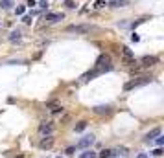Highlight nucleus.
Instances as JSON below:
<instances>
[{"label":"nucleus","mask_w":164,"mask_h":158,"mask_svg":"<svg viewBox=\"0 0 164 158\" xmlns=\"http://www.w3.org/2000/svg\"><path fill=\"white\" fill-rule=\"evenodd\" d=\"M111 68H113V65H111V57H109V55H105V53H103V55L98 57V61H96V68H94L98 76H100V74H103V72H109Z\"/></svg>","instance_id":"obj_1"},{"label":"nucleus","mask_w":164,"mask_h":158,"mask_svg":"<svg viewBox=\"0 0 164 158\" xmlns=\"http://www.w3.org/2000/svg\"><path fill=\"white\" fill-rule=\"evenodd\" d=\"M150 81H151V77H135V79H131V81H127L126 85H124V90H133V88L144 86Z\"/></svg>","instance_id":"obj_2"},{"label":"nucleus","mask_w":164,"mask_h":158,"mask_svg":"<svg viewBox=\"0 0 164 158\" xmlns=\"http://www.w3.org/2000/svg\"><path fill=\"white\" fill-rule=\"evenodd\" d=\"M54 131H56V125H54V121H43L41 125H39V132L44 136H50L54 134Z\"/></svg>","instance_id":"obj_3"},{"label":"nucleus","mask_w":164,"mask_h":158,"mask_svg":"<svg viewBox=\"0 0 164 158\" xmlns=\"http://www.w3.org/2000/svg\"><path fill=\"white\" fill-rule=\"evenodd\" d=\"M92 144H94V136L92 134H87V136H83L81 140L78 142L76 147H78V149H87V147H91Z\"/></svg>","instance_id":"obj_4"},{"label":"nucleus","mask_w":164,"mask_h":158,"mask_svg":"<svg viewBox=\"0 0 164 158\" xmlns=\"http://www.w3.org/2000/svg\"><path fill=\"white\" fill-rule=\"evenodd\" d=\"M91 26L89 24H79V26H68V31H72V33H89L91 31Z\"/></svg>","instance_id":"obj_5"},{"label":"nucleus","mask_w":164,"mask_h":158,"mask_svg":"<svg viewBox=\"0 0 164 158\" xmlns=\"http://www.w3.org/2000/svg\"><path fill=\"white\" fill-rule=\"evenodd\" d=\"M63 17H65L63 13H46V15H44V20L52 24V22H59V20H63Z\"/></svg>","instance_id":"obj_6"},{"label":"nucleus","mask_w":164,"mask_h":158,"mask_svg":"<svg viewBox=\"0 0 164 158\" xmlns=\"http://www.w3.org/2000/svg\"><path fill=\"white\" fill-rule=\"evenodd\" d=\"M39 145H41V149H44V151L52 149V145H54V138H52V134H50V136H46V138H43Z\"/></svg>","instance_id":"obj_7"},{"label":"nucleus","mask_w":164,"mask_h":158,"mask_svg":"<svg viewBox=\"0 0 164 158\" xmlns=\"http://www.w3.org/2000/svg\"><path fill=\"white\" fill-rule=\"evenodd\" d=\"M159 63V59L155 55H144L142 57V65L144 66H153V65H157Z\"/></svg>","instance_id":"obj_8"},{"label":"nucleus","mask_w":164,"mask_h":158,"mask_svg":"<svg viewBox=\"0 0 164 158\" xmlns=\"http://www.w3.org/2000/svg\"><path fill=\"white\" fill-rule=\"evenodd\" d=\"M48 108H50L52 114H61V112H63V107L57 105L56 101H50V103H48Z\"/></svg>","instance_id":"obj_9"},{"label":"nucleus","mask_w":164,"mask_h":158,"mask_svg":"<svg viewBox=\"0 0 164 158\" xmlns=\"http://www.w3.org/2000/svg\"><path fill=\"white\" fill-rule=\"evenodd\" d=\"M161 132H162L161 127H155V129H151V131L146 134V142H150V140H153V138H157L159 134H161Z\"/></svg>","instance_id":"obj_10"},{"label":"nucleus","mask_w":164,"mask_h":158,"mask_svg":"<svg viewBox=\"0 0 164 158\" xmlns=\"http://www.w3.org/2000/svg\"><path fill=\"white\" fill-rule=\"evenodd\" d=\"M94 112H96V114H109V112H111V107L109 105H98V107H94Z\"/></svg>","instance_id":"obj_11"},{"label":"nucleus","mask_w":164,"mask_h":158,"mask_svg":"<svg viewBox=\"0 0 164 158\" xmlns=\"http://www.w3.org/2000/svg\"><path fill=\"white\" fill-rule=\"evenodd\" d=\"M79 158H98V155L94 151H91V149H87L85 153H81V155H79Z\"/></svg>","instance_id":"obj_12"},{"label":"nucleus","mask_w":164,"mask_h":158,"mask_svg":"<svg viewBox=\"0 0 164 158\" xmlns=\"http://www.w3.org/2000/svg\"><path fill=\"white\" fill-rule=\"evenodd\" d=\"M122 53H124V59H135V55H133V52L129 50L127 46H124V48H122Z\"/></svg>","instance_id":"obj_13"},{"label":"nucleus","mask_w":164,"mask_h":158,"mask_svg":"<svg viewBox=\"0 0 164 158\" xmlns=\"http://www.w3.org/2000/svg\"><path fill=\"white\" fill-rule=\"evenodd\" d=\"M9 41L11 42H15V41H21V31H11V35H9Z\"/></svg>","instance_id":"obj_14"},{"label":"nucleus","mask_w":164,"mask_h":158,"mask_svg":"<svg viewBox=\"0 0 164 158\" xmlns=\"http://www.w3.org/2000/svg\"><path fill=\"white\" fill-rule=\"evenodd\" d=\"M113 156V151H109V149H103L100 155H98V158H111Z\"/></svg>","instance_id":"obj_15"},{"label":"nucleus","mask_w":164,"mask_h":158,"mask_svg":"<svg viewBox=\"0 0 164 158\" xmlns=\"http://www.w3.org/2000/svg\"><path fill=\"white\" fill-rule=\"evenodd\" d=\"M127 4V0H114V2H111V6L113 7H122V6H126Z\"/></svg>","instance_id":"obj_16"},{"label":"nucleus","mask_w":164,"mask_h":158,"mask_svg":"<svg viewBox=\"0 0 164 158\" xmlns=\"http://www.w3.org/2000/svg\"><path fill=\"white\" fill-rule=\"evenodd\" d=\"M85 127H87V121H79L78 125H76V132H81V131H85Z\"/></svg>","instance_id":"obj_17"},{"label":"nucleus","mask_w":164,"mask_h":158,"mask_svg":"<svg viewBox=\"0 0 164 158\" xmlns=\"http://www.w3.org/2000/svg\"><path fill=\"white\" fill-rule=\"evenodd\" d=\"M11 2H13V0H0V6H2L4 9H6V7H9V6H11Z\"/></svg>","instance_id":"obj_18"},{"label":"nucleus","mask_w":164,"mask_h":158,"mask_svg":"<svg viewBox=\"0 0 164 158\" xmlns=\"http://www.w3.org/2000/svg\"><path fill=\"white\" fill-rule=\"evenodd\" d=\"M103 6H107L103 0H96V2H94V7H96V9H100V7H103Z\"/></svg>","instance_id":"obj_19"},{"label":"nucleus","mask_w":164,"mask_h":158,"mask_svg":"<svg viewBox=\"0 0 164 158\" xmlns=\"http://www.w3.org/2000/svg\"><path fill=\"white\" fill-rule=\"evenodd\" d=\"M65 6H67L68 9H72V7H76V4H74L72 0H65Z\"/></svg>","instance_id":"obj_20"},{"label":"nucleus","mask_w":164,"mask_h":158,"mask_svg":"<svg viewBox=\"0 0 164 158\" xmlns=\"http://www.w3.org/2000/svg\"><path fill=\"white\" fill-rule=\"evenodd\" d=\"M15 13L17 15H24V6H19L17 9H15Z\"/></svg>","instance_id":"obj_21"},{"label":"nucleus","mask_w":164,"mask_h":158,"mask_svg":"<svg viewBox=\"0 0 164 158\" xmlns=\"http://www.w3.org/2000/svg\"><path fill=\"white\" fill-rule=\"evenodd\" d=\"M22 22L24 24H32V17H28V15H26V17H22Z\"/></svg>","instance_id":"obj_22"},{"label":"nucleus","mask_w":164,"mask_h":158,"mask_svg":"<svg viewBox=\"0 0 164 158\" xmlns=\"http://www.w3.org/2000/svg\"><path fill=\"white\" fill-rule=\"evenodd\" d=\"M162 144H164V136L159 134V136H157V145H162Z\"/></svg>","instance_id":"obj_23"},{"label":"nucleus","mask_w":164,"mask_h":158,"mask_svg":"<svg viewBox=\"0 0 164 158\" xmlns=\"http://www.w3.org/2000/svg\"><path fill=\"white\" fill-rule=\"evenodd\" d=\"M131 41H133V42H138V41H140V37H138L137 33H133V35H131Z\"/></svg>","instance_id":"obj_24"},{"label":"nucleus","mask_w":164,"mask_h":158,"mask_svg":"<svg viewBox=\"0 0 164 158\" xmlns=\"http://www.w3.org/2000/svg\"><path fill=\"white\" fill-rule=\"evenodd\" d=\"M74 151H76V147H68V149H67V155H68V156L74 155Z\"/></svg>","instance_id":"obj_25"},{"label":"nucleus","mask_w":164,"mask_h":158,"mask_svg":"<svg viewBox=\"0 0 164 158\" xmlns=\"http://www.w3.org/2000/svg\"><path fill=\"white\" fill-rule=\"evenodd\" d=\"M153 155H155V156H161V155H162V149H161V147L155 149V151H153Z\"/></svg>","instance_id":"obj_26"},{"label":"nucleus","mask_w":164,"mask_h":158,"mask_svg":"<svg viewBox=\"0 0 164 158\" xmlns=\"http://www.w3.org/2000/svg\"><path fill=\"white\" fill-rule=\"evenodd\" d=\"M35 4H37V2H35V0H28V4H26V6H30V7H33V6H35Z\"/></svg>","instance_id":"obj_27"},{"label":"nucleus","mask_w":164,"mask_h":158,"mask_svg":"<svg viewBox=\"0 0 164 158\" xmlns=\"http://www.w3.org/2000/svg\"><path fill=\"white\" fill-rule=\"evenodd\" d=\"M39 6H41V7H46V6H48L46 0H41V2H39Z\"/></svg>","instance_id":"obj_28"},{"label":"nucleus","mask_w":164,"mask_h":158,"mask_svg":"<svg viewBox=\"0 0 164 158\" xmlns=\"http://www.w3.org/2000/svg\"><path fill=\"white\" fill-rule=\"evenodd\" d=\"M137 158H148V155H146V153H140V155H138Z\"/></svg>","instance_id":"obj_29"},{"label":"nucleus","mask_w":164,"mask_h":158,"mask_svg":"<svg viewBox=\"0 0 164 158\" xmlns=\"http://www.w3.org/2000/svg\"><path fill=\"white\" fill-rule=\"evenodd\" d=\"M57 158H63V156H57Z\"/></svg>","instance_id":"obj_30"}]
</instances>
